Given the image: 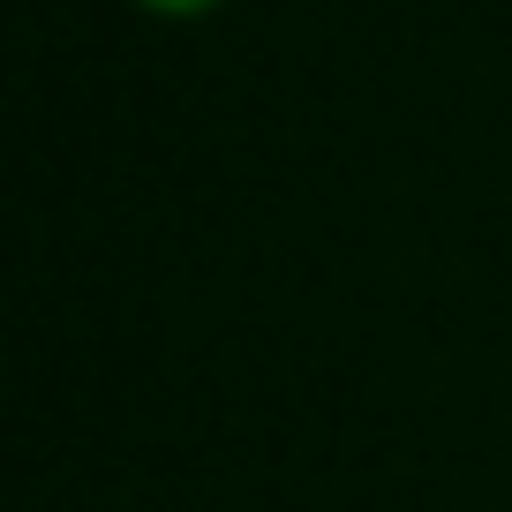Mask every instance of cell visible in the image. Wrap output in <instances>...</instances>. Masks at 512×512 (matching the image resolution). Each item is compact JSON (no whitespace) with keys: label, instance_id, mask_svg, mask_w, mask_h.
I'll list each match as a JSON object with an SVG mask.
<instances>
[{"label":"cell","instance_id":"1","mask_svg":"<svg viewBox=\"0 0 512 512\" xmlns=\"http://www.w3.org/2000/svg\"><path fill=\"white\" fill-rule=\"evenodd\" d=\"M159 8H196V0H159Z\"/></svg>","mask_w":512,"mask_h":512}]
</instances>
